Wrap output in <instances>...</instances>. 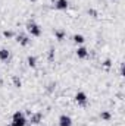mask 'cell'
Listing matches in <instances>:
<instances>
[{
    "label": "cell",
    "mask_w": 125,
    "mask_h": 126,
    "mask_svg": "<svg viewBox=\"0 0 125 126\" xmlns=\"http://www.w3.org/2000/svg\"><path fill=\"white\" fill-rule=\"evenodd\" d=\"M27 125V117L22 111H15L12 116V122L9 126H25Z\"/></svg>",
    "instance_id": "1"
},
{
    "label": "cell",
    "mask_w": 125,
    "mask_h": 126,
    "mask_svg": "<svg viewBox=\"0 0 125 126\" xmlns=\"http://www.w3.org/2000/svg\"><path fill=\"white\" fill-rule=\"evenodd\" d=\"M27 31L30 32L32 37H41V34H43L41 27L37 22H34V21H28L27 22Z\"/></svg>",
    "instance_id": "2"
},
{
    "label": "cell",
    "mask_w": 125,
    "mask_h": 126,
    "mask_svg": "<svg viewBox=\"0 0 125 126\" xmlns=\"http://www.w3.org/2000/svg\"><path fill=\"white\" fill-rule=\"evenodd\" d=\"M74 98H75V101H77L80 106H87V100H88V98H87V94H85V93L78 91V93L75 94Z\"/></svg>",
    "instance_id": "3"
},
{
    "label": "cell",
    "mask_w": 125,
    "mask_h": 126,
    "mask_svg": "<svg viewBox=\"0 0 125 126\" xmlns=\"http://www.w3.org/2000/svg\"><path fill=\"white\" fill-rule=\"evenodd\" d=\"M16 41L19 43V46L27 47V46L30 44V37L25 35V34H18V35H16Z\"/></svg>",
    "instance_id": "4"
},
{
    "label": "cell",
    "mask_w": 125,
    "mask_h": 126,
    "mask_svg": "<svg viewBox=\"0 0 125 126\" xmlns=\"http://www.w3.org/2000/svg\"><path fill=\"white\" fill-rule=\"evenodd\" d=\"M59 126H72V119L68 114H62L59 117Z\"/></svg>",
    "instance_id": "5"
},
{
    "label": "cell",
    "mask_w": 125,
    "mask_h": 126,
    "mask_svg": "<svg viewBox=\"0 0 125 126\" xmlns=\"http://www.w3.org/2000/svg\"><path fill=\"white\" fill-rule=\"evenodd\" d=\"M41 119H43V113H31V116H30V123L32 125H38L40 122H41Z\"/></svg>",
    "instance_id": "6"
},
{
    "label": "cell",
    "mask_w": 125,
    "mask_h": 126,
    "mask_svg": "<svg viewBox=\"0 0 125 126\" xmlns=\"http://www.w3.org/2000/svg\"><path fill=\"white\" fill-rule=\"evenodd\" d=\"M68 6H69V1L68 0H56L55 1V7L58 10H66Z\"/></svg>",
    "instance_id": "7"
},
{
    "label": "cell",
    "mask_w": 125,
    "mask_h": 126,
    "mask_svg": "<svg viewBox=\"0 0 125 126\" xmlns=\"http://www.w3.org/2000/svg\"><path fill=\"white\" fill-rule=\"evenodd\" d=\"M77 56H78L80 59H87V57H88V50H87L84 46H80V47L77 48Z\"/></svg>",
    "instance_id": "8"
},
{
    "label": "cell",
    "mask_w": 125,
    "mask_h": 126,
    "mask_svg": "<svg viewBox=\"0 0 125 126\" xmlns=\"http://www.w3.org/2000/svg\"><path fill=\"white\" fill-rule=\"evenodd\" d=\"M10 59V51L7 48H0V60L1 62H7Z\"/></svg>",
    "instance_id": "9"
},
{
    "label": "cell",
    "mask_w": 125,
    "mask_h": 126,
    "mask_svg": "<svg viewBox=\"0 0 125 126\" xmlns=\"http://www.w3.org/2000/svg\"><path fill=\"white\" fill-rule=\"evenodd\" d=\"M84 41H85V38H84V35H83V34H75V35H74V43H75V44L83 46V44H84Z\"/></svg>",
    "instance_id": "10"
},
{
    "label": "cell",
    "mask_w": 125,
    "mask_h": 126,
    "mask_svg": "<svg viewBox=\"0 0 125 126\" xmlns=\"http://www.w3.org/2000/svg\"><path fill=\"white\" fill-rule=\"evenodd\" d=\"M100 119L104 120V122H109V120H112V113L107 111V110H103V111L100 113Z\"/></svg>",
    "instance_id": "11"
},
{
    "label": "cell",
    "mask_w": 125,
    "mask_h": 126,
    "mask_svg": "<svg viewBox=\"0 0 125 126\" xmlns=\"http://www.w3.org/2000/svg\"><path fill=\"white\" fill-rule=\"evenodd\" d=\"M55 37H56V40L62 41L63 38L66 37V32L63 31V30H56V31H55Z\"/></svg>",
    "instance_id": "12"
},
{
    "label": "cell",
    "mask_w": 125,
    "mask_h": 126,
    "mask_svg": "<svg viewBox=\"0 0 125 126\" xmlns=\"http://www.w3.org/2000/svg\"><path fill=\"white\" fill-rule=\"evenodd\" d=\"M27 63H28L30 67H35L37 66V57L35 56H28L27 57Z\"/></svg>",
    "instance_id": "13"
},
{
    "label": "cell",
    "mask_w": 125,
    "mask_h": 126,
    "mask_svg": "<svg viewBox=\"0 0 125 126\" xmlns=\"http://www.w3.org/2000/svg\"><path fill=\"white\" fill-rule=\"evenodd\" d=\"M12 82H13L15 88H21V87H22V81H21L18 76H12Z\"/></svg>",
    "instance_id": "14"
},
{
    "label": "cell",
    "mask_w": 125,
    "mask_h": 126,
    "mask_svg": "<svg viewBox=\"0 0 125 126\" xmlns=\"http://www.w3.org/2000/svg\"><path fill=\"white\" fill-rule=\"evenodd\" d=\"M47 60L50 63L55 62V48H53V47H50V50H49V53H47Z\"/></svg>",
    "instance_id": "15"
},
{
    "label": "cell",
    "mask_w": 125,
    "mask_h": 126,
    "mask_svg": "<svg viewBox=\"0 0 125 126\" xmlns=\"http://www.w3.org/2000/svg\"><path fill=\"white\" fill-rule=\"evenodd\" d=\"M55 88H56V82H50L49 85H47V88H46V91L50 94V93H53L55 91Z\"/></svg>",
    "instance_id": "16"
},
{
    "label": "cell",
    "mask_w": 125,
    "mask_h": 126,
    "mask_svg": "<svg viewBox=\"0 0 125 126\" xmlns=\"http://www.w3.org/2000/svg\"><path fill=\"white\" fill-rule=\"evenodd\" d=\"M3 37L4 38H13L15 37V32L13 31H3Z\"/></svg>",
    "instance_id": "17"
},
{
    "label": "cell",
    "mask_w": 125,
    "mask_h": 126,
    "mask_svg": "<svg viewBox=\"0 0 125 126\" xmlns=\"http://www.w3.org/2000/svg\"><path fill=\"white\" fill-rule=\"evenodd\" d=\"M102 64H103V67H106V69H109V67L112 66V60H110V59H106V60H104V62L102 63Z\"/></svg>",
    "instance_id": "18"
},
{
    "label": "cell",
    "mask_w": 125,
    "mask_h": 126,
    "mask_svg": "<svg viewBox=\"0 0 125 126\" xmlns=\"http://www.w3.org/2000/svg\"><path fill=\"white\" fill-rule=\"evenodd\" d=\"M88 15H90L91 18H97V16H99L97 10H94V9H88Z\"/></svg>",
    "instance_id": "19"
},
{
    "label": "cell",
    "mask_w": 125,
    "mask_h": 126,
    "mask_svg": "<svg viewBox=\"0 0 125 126\" xmlns=\"http://www.w3.org/2000/svg\"><path fill=\"white\" fill-rule=\"evenodd\" d=\"M30 1H32V3H35V1H37V0H30Z\"/></svg>",
    "instance_id": "20"
}]
</instances>
